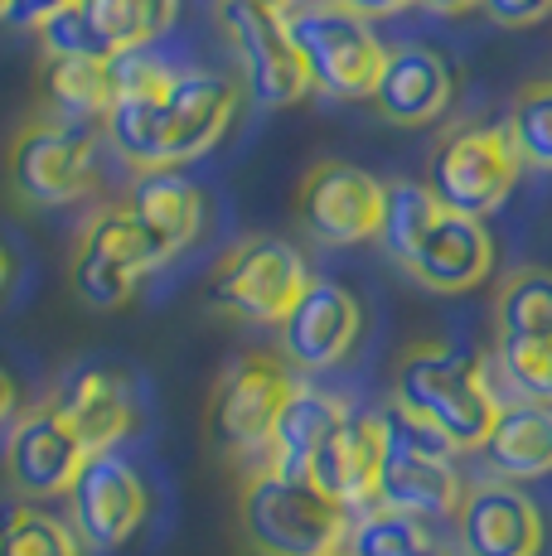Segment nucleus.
Listing matches in <instances>:
<instances>
[{"mask_svg": "<svg viewBox=\"0 0 552 556\" xmlns=\"http://www.w3.org/2000/svg\"><path fill=\"white\" fill-rule=\"evenodd\" d=\"M179 73L146 49L116 53L112 63V112L102 122L112 151L141 175H161V106Z\"/></svg>", "mask_w": 552, "mask_h": 556, "instance_id": "13", "label": "nucleus"}, {"mask_svg": "<svg viewBox=\"0 0 552 556\" xmlns=\"http://www.w3.org/2000/svg\"><path fill=\"white\" fill-rule=\"evenodd\" d=\"M427 10H437V15H465V10H475L480 0H422Z\"/></svg>", "mask_w": 552, "mask_h": 556, "instance_id": "36", "label": "nucleus"}, {"mask_svg": "<svg viewBox=\"0 0 552 556\" xmlns=\"http://www.w3.org/2000/svg\"><path fill=\"white\" fill-rule=\"evenodd\" d=\"M335 5L354 10V15H364V20H378V15H398V10H407V5H422V0H335Z\"/></svg>", "mask_w": 552, "mask_h": 556, "instance_id": "35", "label": "nucleus"}, {"mask_svg": "<svg viewBox=\"0 0 552 556\" xmlns=\"http://www.w3.org/2000/svg\"><path fill=\"white\" fill-rule=\"evenodd\" d=\"M388 185L349 160H315L296 185V223L321 248H359L384 232Z\"/></svg>", "mask_w": 552, "mask_h": 556, "instance_id": "12", "label": "nucleus"}, {"mask_svg": "<svg viewBox=\"0 0 552 556\" xmlns=\"http://www.w3.org/2000/svg\"><path fill=\"white\" fill-rule=\"evenodd\" d=\"M344 556H446L441 542L422 518L392 508H368L359 522H349Z\"/></svg>", "mask_w": 552, "mask_h": 556, "instance_id": "27", "label": "nucleus"}, {"mask_svg": "<svg viewBox=\"0 0 552 556\" xmlns=\"http://www.w3.org/2000/svg\"><path fill=\"white\" fill-rule=\"evenodd\" d=\"M378 242L412 281L437 295H465L494 271V238L485 218L446 208L427 185H407V179L388 185Z\"/></svg>", "mask_w": 552, "mask_h": 556, "instance_id": "1", "label": "nucleus"}, {"mask_svg": "<svg viewBox=\"0 0 552 556\" xmlns=\"http://www.w3.org/2000/svg\"><path fill=\"white\" fill-rule=\"evenodd\" d=\"M0 556H83V542L63 518L15 498L0 504Z\"/></svg>", "mask_w": 552, "mask_h": 556, "instance_id": "28", "label": "nucleus"}, {"mask_svg": "<svg viewBox=\"0 0 552 556\" xmlns=\"http://www.w3.org/2000/svg\"><path fill=\"white\" fill-rule=\"evenodd\" d=\"M499 406L504 402L494 397L485 363L461 354V349L427 339V344H412L398 358L392 412L427 426L451 451H485L499 421Z\"/></svg>", "mask_w": 552, "mask_h": 556, "instance_id": "2", "label": "nucleus"}, {"mask_svg": "<svg viewBox=\"0 0 552 556\" xmlns=\"http://www.w3.org/2000/svg\"><path fill=\"white\" fill-rule=\"evenodd\" d=\"M238 102L242 88L223 73H179L161 106V165L175 169L214 151L238 116Z\"/></svg>", "mask_w": 552, "mask_h": 556, "instance_id": "17", "label": "nucleus"}, {"mask_svg": "<svg viewBox=\"0 0 552 556\" xmlns=\"http://www.w3.org/2000/svg\"><path fill=\"white\" fill-rule=\"evenodd\" d=\"M10 412H15V382H10V372L0 368V421H5Z\"/></svg>", "mask_w": 552, "mask_h": 556, "instance_id": "37", "label": "nucleus"}, {"mask_svg": "<svg viewBox=\"0 0 552 556\" xmlns=\"http://www.w3.org/2000/svg\"><path fill=\"white\" fill-rule=\"evenodd\" d=\"M112 63L92 59H39V112L78 126H98L112 112Z\"/></svg>", "mask_w": 552, "mask_h": 556, "instance_id": "25", "label": "nucleus"}, {"mask_svg": "<svg viewBox=\"0 0 552 556\" xmlns=\"http://www.w3.org/2000/svg\"><path fill=\"white\" fill-rule=\"evenodd\" d=\"M518 169H524V160L514 151L509 126L465 122L437 141L427 165V189L437 194V203L465 213V218H490L514 194Z\"/></svg>", "mask_w": 552, "mask_h": 556, "instance_id": "9", "label": "nucleus"}, {"mask_svg": "<svg viewBox=\"0 0 552 556\" xmlns=\"http://www.w3.org/2000/svg\"><path fill=\"white\" fill-rule=\"evenodd\" d=\"M68 5H78V0H10V15H5V25H15V29H45L54 15H63Z\"/></svg>", "mask_w": 552, "mask_h": 556, "instance_id": "34", "label": "nucleus"}, {"mask_svg": "<svg viewBox=\"0 0 552 556\" xmlns=\"http://www.w3.org/2000/svg\"><path fill=\"white\" fill-rule=\"evenodd\" d=\"M10 189L29 208H63L98 189V131L35 112L5 155Z\"/></svg>", "mask_w": 552, "mask_h": 556, "instance_id": "6", "label": "nucleus"}, {"mask_svg": "<svg viewBox=\"0 0 552 556\" xmlns=\"http://www.w3.org/2000/svg\"><path fill=\"white\" fill-rule=\"evenodd\" d=\"M296 382L301 378L281 354H267V349L238 354L218 372V388L209 397V441L228 459L258 469L267 459L272 431L291 402Z\"/></svg>", "mask_w": 552, "mask_h": 556, "instance_id": "4", "label": "nucleus"}, {"mask_svg": "<svg viewBox=\"0 0 552 556\" xmlns=\"http://www.w3.org/2000/svg\"><path fill=\"white\" fill-rule=\"evenodd\" d=\"M39 49L45 59H92V63H116V45L92 25V15L78 5H68L63 15H54L39 29Z\"/></svg>", "mask_w": 552, "mask_h": 556, "instance_id": "31", "label": "nucleus"}, {"mask_svg": "<svg viewBox=\"0 0 552 556\" xmlns=\"http://www.w3.org/2000/svg\"><path fill=\"white\" fill-rule=\"evenodd\" d=\"M485 459L499 479L524 484V479L552 475V406L543 402H504L499 421L485 441Z\"/></svg>", "mask_w": 552, "mask_h": 556, "instance_id": "24", "label": "nucleus"}, {"mask_svg": "<svg viewBox=\"0 0 552 556\" xmlns=\"http://www.w3.org/2000/svg\"><path fill=\"white\" fill-rule=\"evenodd\" d=\"M83 459H88V451H83V441L73 435V426L63 421L54 397L29 406V412H20L15 426H10L5 479L25 504L68 494L73 479H78V469H83Z\"/></svg>", "mask_w": 552, "mask_h": 556, "instance_id": "15", "label": "nucleus"}, {"mask_svg": "<svg viewBox=\"0 0 552 556\" xmlns=\"http://www.w3.org/2000/svg\"><path fill=\"white\" fill-rule=\"evenodd\" d=\"M388 455V421L384 412H349L344 426L321 445L305 479L335 498L339 508H378V475Z\"/></svg>", "mask_w": 552, "mask_h": 556, "instance_id": "18", "label": "nucleus"}, {"mask_svg": "<svg viewBox=\"0 0 552 556\" xmlns=\"http://www.w3.org/2000/svg\"><path fill=\"white\" fill-rule=\"evenodd\" d=\"M499 368L518 388L524 402L552 406V339H504L499 344Z\"/></svg>", "mask_w": 552, "mask_h": 556, "instance_id": "32", "label": "nucleus"}, {"mask_svg": "<svg viewBox=\"0 0 552 556\" xmlns=\"http://www.w3.org/2000/svg\"><path fill=\"white\" fill-rule=\"evenodd\" d=\"M63 498H68V528L78 532L83 547H98V552L131 542V532L151 513L141 475L112 451L83 459L78 479H73V489Z\"/></svg>", "mask_w": 552, "mask_h": 556, "instance_id": "14", "label": "nucleus"}, {"mask_svg": "<svg viewBox=\"0 0 552 556\" xmlns=\"http://www.w3.org/2000/svg\"><path fill=\"white\" fill-rule=\"evenodd\" d=\"M92 25L116 45V53L146 49L175 25L179 0H83Z\"/></svg>", "mask_w": 552, "mask_h": 556, "instance_id": "29", "label": "nucleus"}, {"mask_svg": "<svg viewBox=\"0 0 552 556\" xmlns=\"http://www.w3.org/2000/svg\"><path fill=\"white\" fill-rule=\"evenodd\" d=\"M10 15V0H0V20H5Z\"/></svg>", "mask_w": 552, "mask_h": 556, "instance_id": "40", "label": "nucleus"}, {"mask_svg": "<svg viewBox=\"0 0 552 556\" xmlns=\"http://www.w3.org/2000/svg\"><path fill=\"white\" fill-rule=\"evenodd\" d=\"M63 421L73 426V435L83 441L88 455H108L122 435H131L136 426V402L126 392V382L108 368H83L68 388L54 392Z\"/></svg>", "mask_w": 552, "mask_h": 556, "instance_id": "21", "label": "nucleus"}, {"mask_svg": "<svg viewBox=\"0 0 552 556\" xmlns=\"http://www.w3.org/2000/svg\"><path fill=\"white\" fill-rule=\"evenodd\" d=\"M349 406L335 397V392L315 388V382H296L291 402H286L281 421L272 431V445H267V459L258 469H276V475H291V479H305L311 459L321 455V445L344 426Z\"/></svg>", "mask_w": 552, "mask_h": 556, "instance_id": "22", "label": "nucleus"}, {"mask_svg": "<svg viewBox=\"0 0 552 556\" xmlns=\"http://www.w3.org/2000/svg\"><path fill=\"white\" fill-rule=\"evenodd\" d=\"M480 10L504 29H528L552 15V0H480Z\"/></svg>", "mask_w": 552, "mask_h": 556, "instance_id": "33", "label": "nucleus"}, {"mask_svg": "<svg viewBox=\"0 0 552 556\" xmlns=\"http://www.w3.org/2000/svg\"><path fill=\"white\" fill-rule=\"evenodd\" d=\"M388 421V455L378 475V508L407 513V518H455L465 498V484L451 465V445L431 435L427 426L407 421L398 412H384Z\"/></svg>", "mask_w": 552, "mask_h": 556, "instance_id": "10", "label": "nucleus"}, {"mask_svg": "<svg viewBox=\"0 0 552 556\" xmlns=\"http://www.w3.org/2000/svg\"><path fill=\"white\" fill-rule=\"evenodd\" d=\"M364 329V309L339 281H311L281 325V358L301 372H325L349 358Z\"/></svg>", "mask_w": 552, "mask_h": 556, "instance_id": "19", "label": "nucleus"}, {"mask_svg": "<svg viewBox=\"0 0 552 556\" xmlns=\"http://www.w3.org/2000/svg\"><path fill=\"white\" fill-rule=\"evenodd\" d=\"M248 5H262V10H272V15H291L301 0H248Z\"/></svg>", "mask_w": 552, "mask_h": 556, "instance_id": "38", "label": "nucleus"}, {"mask_svg": "<svg viewBox=\"0 0 552 556\" xmlns=\"http://www.w3.org/2000/svg\"><path fill=\"white\" fill-rule=\"evenodd\" d=\"M214 15L258 106L281 112V106H296L301 98H311L315 83L305 73L301 53H296L286 15H272V10L248 5V0H214Z\"/></svg>", "mask_w": 552, "mask_h": 556, "instance_id": "11", "label": "nucleus"}, {"mask_svg": "<svg viewBox=\"0 0 552 556\" xmlns=\"http://www.w3.org/2000/svg\"><path fill=\"white\" fill-rule=\"evenodd\" d=\"M461 556H538L548 542L543 508L509 479H480L455 508Z\"/></svg>", "mask_w": 552, "mask_h": 556, "instance_id": "16", "label": "nucleus"}, {"mask_svg": "<svg viewBox=\"0 0 552 556\" xmlns=\"http://www.w3.org/2000/svg\"><path fill=\"white\" fill-rule=\"evenodd\" d=\"M504 126H509V136H514V151L524 165L552 169V78H538V83H528V88H518Z\"/></svg>", "mask_w": 552, "mask_h": 556, "instance_id": "30", "label": "nucleus"}, {"mask_svg": "<svg viewBox=\"0 0 552 556\" xmlns=\"http://www.w3.org/2000/svg\"><path fill=\"white\" fill-rule=\"evenodd\" d=\"M126 203H131L136 223L146 228V238L155 242L161 262L179 256L189 242L199 238V228H204V194H199L185 175H175V169L141 175L136 189L126 194Z\"/></svg>", "mask_w": 552, "mask_h": 556, "instance_id": "23", "label": "nucleus"}, {"mask_svg": "<svg viewBox=\"0 0 552 556\" xmlns=\"http://www.w3.org/2000/svg\"><path fill=\"white\" fill-rule=\"evenodd\" d=\"M451 98H455L451 63L427 45H398V49H388L378 88L368 102L392 126H427L451 106Z\"/></svg>", "mask_w": 552, "mask_h": 556, "instance_id": "20", "label": "nucleus"}, {"mask_svg": "<svg viewBox=\"0 0 552 556\" xmlns=\"http://www.w3.org/2000/svg\"><path fill=\"white\" fill-rule=\"evenodd\" d=\"M5 281H10V252L0 248V291H5Z\"/></svg>", "mask_w": 552, "mask_h": 556, "instance_id": "39", "label": "nucleus"}, {"mask_svg": "<svg viewBox=\"0 0 552 556\" xmlns=\"http://www.w3.org/2000/svg\"><path fill=\"white\" fill-rule=\"evenodd\" d=\"M315 276L305 271V256L296 242L272 238V232H252V238L233 242L209 271V291L218 309L248 319V325H286L301 295L311 291Z\"/></svg>", "mask_w": 552, "mask_h": 556, "instance_id": "8", "label": "nucleus"}, {"mask_svg": "<svg viewBox=\"0 0 552 556\" xmlns=\"http://www.w3.org/2000/svg\"><path fill=\"white\" fill-rule=\"evenodd\" d=\"M161 252L136 223L131 203L116 199L102 203L88 223L78 228L68 252V286L88 309H122L141 291L151 271H161Z\"/></svg>", "mask_w": 552, "mask_h": 556, "instance_id": "5", "label": "nucleus"}, {"mask_svg": "<svg viewBox=\"0 0 552 556\" xmlns=\"http://www.w3.org/2000/svg\"><path fill=\"white\" fill-rule=\"evenodd\" d=\"M494 344L504 339H552V271L548 266H514L494 286Z\"/></svg>", "mask_w": 552, "mask_h": 556, "instance_id": "26", "label": "nucleus"}, {"mask_svg": "<svg viewBox=\"0 0 552 556\" xmlns=\"http://www.w3.org/2000/svg\"><path fill=\"white\" fill-rule=\"evenodd\" d=\"M242 538L258 556H344L349 508L325 498L311 479L248 469L238 494Z\"/></svg>", "mask_w": 552, "mask_h": 556, "instance_id": "3", "label": "nucleus"}, {"mask_svg": "<svg viewBox=\"0 0 552 556\" xmlns=\"http://www.w3.org/2000/svg\"><path fill=\"white\" fill-rule=\"evenodd\" d=\"M305 73L325 98H374L388 49L378 45L374 20L335 5V0H305L286 15Z\"/></svg>", "mask_w": 552, "mask_h": 556, "instance_id": "7", "label": "nucleus"}]
</instances>
